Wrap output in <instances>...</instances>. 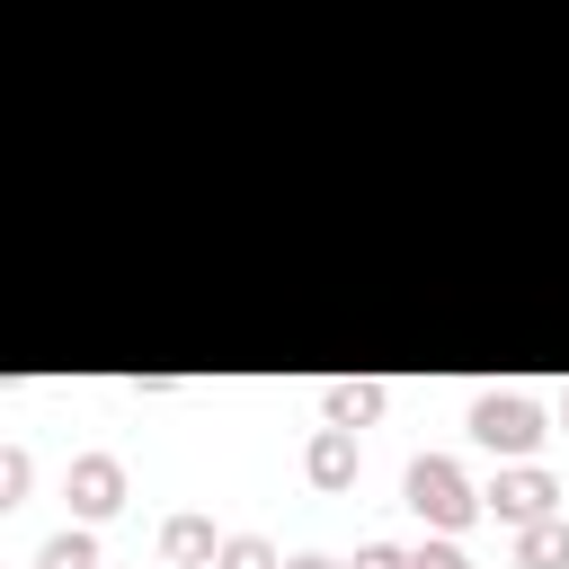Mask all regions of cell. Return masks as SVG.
Segmentation results:
<instances>
[{
    "label": "cell",
    "mask_w": 569,
    "mask_h": 569,
    "mask_svg": "<svg viewBox=\"0 0 569 569\" xmlns=\"http://www.w3.org/2000/svg\"><path fill=\"white\" fill-rule=\"evenodd\" d=\"M400 498H409V507H418L436 533H462V525L480 516V489H471V480H462L445 453H418V462L400 471Z\"/></svg>",
    "instance_id": "1"
},
{
    "label": "cell",
    "mask_w": 569,
    "mask_h": 569,
    "mask_svg": "<svg viewBox=\"0 0 569 569\" xmlns=\"http://www.w3.org/2000/svg\"><path fill=\"white\" fill-rule=\"evenodd\" d=\"M462 427H471V445H480V453H498V462H525V453L542 445V409H533L525 391H480Z\"/></svg>",
    "instance_id": "2"
},
{
    "label": "cell",
    "mask_w": 569,
    "mask_h": 569,
    "mask_svg": "<svg viewBox=\"0 0 569 569\" xmlns=\"http://www.w3.org/2000/svg\"><path fill=\"white\" fill-rule=\"evenodd\" d=\"M551 498H560V480H551L542 462H498V480L480 489V507H489L498 525H533V516H551Z\"/></svg>",
    "instance_id": "3"
},
{
    "label": "cell",
    "mask_w": 569,
    "mask_h": 569,
    "mask_svg": "<svg viewBox=\"0 0 569 569\" xmlns=\"http://www.w3.org/2000/svg\"><path fill=\"white\" fill-rule=\"evenodd\" d=\"M62 489H71V516L98 525V516L124 507V462H116V453H71V480H62Z\"/></svg>",
    "instance_id": "4"
},
{
    "label": "cell",
    "mask_w": 569,
    "mask_h": 569,
    "mask_svg": "<svg viewBox=\"0 0 569 569\" xmlns=\"http://www.w3.org/2000/svg\"><path fill=\"white\" fill-rule=\"evenodd\" d=\"M302 471H311V489H356V427H320L302 445Z\"/></svg>",
    "instance_id": "5"
},
{
    "label": "cell",
    "mask_w": 569,
    "mask_h": 569,
    "mask_svg": "<svg viewBox=\"0 0 569 569\" xmlns=\"http://www.w3.org/2000/svg\"><path fill=\"white\" fill-rule=\"evenodd\" d=\"M160 560H169V569H213V560H222V533H213L204 516H169V525H160Z\"/></svg>",
    "instance_id": "6"
},
{
    "label": "cell",
    "mask_w": 569,
    "mask_h": 569,
    "mask_svg": "<svg viewBox=\"0 0 569 569\" xmlns=\"http://www.w3.org/2000/svg\"><path fill=\"white\" fill-rule=\"evenodd\" d=\"M516 569H569V516L516 525Z\"/></svg>",
    "instance_id": "7"
},
{
    "label": "cell",
    "mask_w": 569,
    "mask_h": 569,
    "mask_svg": "<svg viewBox=\"0 0 569 569\" xmlns=\"http://www.w3.org/2000/svg\"><path fill=\"white\" fill-rule=\"evenodd\" d=\"M382 400H391L382 382H329V391H320V418H329V427H373Z\"/></svg>",
    "instance_id": "8"
},
{
    "label": "cell",
    "mask_w": 569,
    "mask_h": 569,
    "mask_svg": "<svg viewBox=\"0 0 569 569\" xmlns=\"http://www.w3.org/2000/svg\"><path fill=\"white\" fill-rule=\"evenodd\" d=\"M36 569H98V533H89V525H62V533H44Z\"/></svg>",
    "instance_id": "9"
},
{
    "label": "cell",
    "mask_w": 569,
    "mask_h": 569,
    "mask_svg": "<svg viewBox=\"0 0 569 569\" xmlns=\"http://www.w3.org/2000/svg\"><path fill=\"white\" fill-rule=\"evenodd\" d=\"M213 569H284V560H276L267 533H222V560H213Z\"/></svg>",
    "instance_id": "10"
},
{
    "label": "cell",
    "mask_w": 569,
    "mask_h": 569,
    "mask_svg": "<svg viewBox=\"0 0 569 569\" xmlns=\"http://www.w3.org/2000/svg\"><path fill=\"white\" fill-rule=\"evenodd\" d=\"M27 480H36V462H27V445H9V453H0V507H18Z\"/></svg>",
    "instance_id": "11"
},
{
    "label": "cell",
    "mask_w": 569,
    "mask_h": 569,
    "mask_svg": "<svg viewBox=\"0 0 569 569\" xmlns=\"http://www.w3.org/2000/svg\"><path fill=\"white\" fill-rule=\"evenodd\" d=\"M400 569H471V560H462V551H453V542H445V533H436V542H418V551H409V560H400Z\"/></svg>",
    "instance_id": "12"
},
{
    "label": "cell",
    "mask_w": 569,
    "mask_h": 569,
    "mask_svg": "<svg viewBox=\"0 0 569 569\" xmlns=\"http://www.w3.org/2000/svg\"><path fill=\"white\" fill-rule=\"evenodd\" d=\"M400 560H409L400 542H365V551H356V569H400Z\"/></svg>",
    "instance_id": "13"
},
{
    "label": "cell",
    "mask_w": 569,
    "mask_h": 569,
    "mask_svg": "<svg viewBox=\"0 0 569 569\" xmlns=\"http://www.w3.org/2000/svg\"><path fill=\"white\" fill-rule=\"evenodd\" d=\"M284 569H338V560H329V551H293Z\"/></svg>",
    "instance_id": "14"
},
{
    "label": "cell",
    "mask_w": 569,
    "mask_h": 569,
    "mask_svg": "<svg viewBox=\"0 0 569 569\" xmlns=\"http://www.w3.org/2000/svg\"><path fill=\"white\" fill-rule=\"evenodd\" d=\"M560 409H569V400H560Z\"/></svg>",
    "instance_id": "15"
}]
</instances>
